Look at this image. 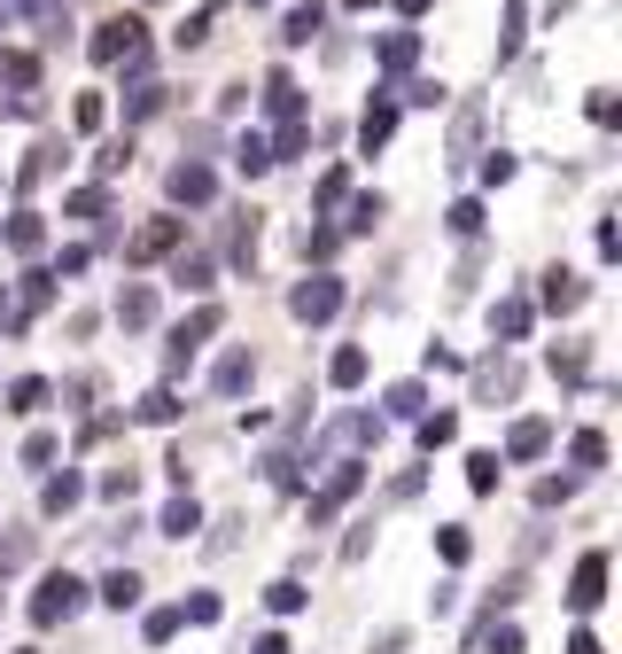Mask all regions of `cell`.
<instances>
[]
</instances>
